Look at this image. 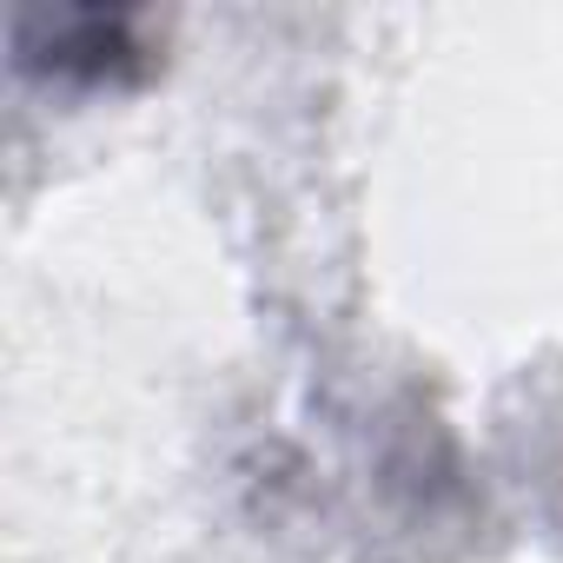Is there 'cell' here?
Returning <instances> with one entry per match:
<instances>
[{"label":"cell","mask_w":563,"mask_h":563,"mask_svg":"<svg viewBox=\"0 0 563 563\" xmlns=\"http://www.w3.org/2000/svg\"><path fill=\"white\" fill-rule=\"evenodd\" d=\"M14 47H21V67H27V74L74 80V87L120 80L126 67L146 60V47H140V21H133V14H60V21H21Z\"/></svg>","instance_id":"1"}]
</instances>
